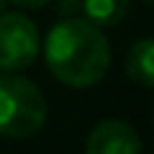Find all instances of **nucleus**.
<instances>
[{
    "instance_id": "f03ea898",
    "label": "nucleus",
    "mask_w": 154,
    "mask_h": 154,
    "mask_svg": "<svg viewBox=\"0 0 154 154\" xmlns=\"http://www.w3.org/2000/svg\"><path fill=\"white\" fill-rule=\"evenodd\" d=\"M46 121V100L41 90L21 75H0V136L31 139Z\"/></svg>"
},
{
    "instance_id": "423d86ee",
    "label": "nucleus",
    "mask_w": 154,
    "mask_h": 154,
    "mask_svg": "<svg viewBox=\"0 0 154 154\" xmlns=\"http://www.w3.org/2000/svg\"><path fill=\"white\" fill-rule=\"evenodd\" d=\"M128 11V0H82V13L95 26H116Z\"/></svg>"
},
{
    "instance_id": "20e7f679",
    "label": "nucleus",
    "mask_w": 154,
    "mask_h": 154,
    "mask_svg": "<svg viewBox=\"0 0 154 154\" xmlns=\"http://www.w3.org/2000/svg\"><path fill=\"white\" fill-rule=\"evenodd\" d=\"M88 154H136L141 149L136 131L123 121H103L90 131Z\"/></svg>"
},
{
    "instance_id": "1a4fd4ad",
    "label": "nucleus",
    "mask_w": 154,
    "mask_h": 154,
    "mask_svg": "<svg viewBox=\"0 0 154 154\" xmlns=\"http://www.w3.org/2000/svg\"><path fill=\"white\" fill-rule=\"evenodd\" d=\"M3 8H5V0H0V13H3Z\"/></svg>"
},
{
    "instance_id": "7ed1b4c3",
    "label": "nucleus",
    "mask_w": 154,
    "mask_h": 154,
    "mask_svg": "<svg viewBox=\"0 0 154 154\" xmlns=\"http://www.w3.org/2000/svg\"><path fill=\"white\" fill-rule=\"evenodd\" d=\"M38 57V31L23 13H0V69L21 72Z\"/></svg>"
},
{
    "instance_id": "39448f33",
    "label": "nucleus",
    "mask_w": 154,
    "mask_h": 154,
    "mask_svg": "<svg viewBox=\"0 0 154 154\" xmlns=\"http://www.w3.org/2000/svg\"><path fill=\"white\" fill-rule=\"evenodd\" d=\"M126 75L144 88H154V38H141L128 49Z\"/></svg>"
},
{
    "instance_id": "0eeeda50",
    "label": "nucleus",
    "mask_w": 154,
    "mask_h": 154,
    "mask_svg": "<svg viewBox=\"0 0 154 154\" xmlns=\"http://www.w3.org/2000/svg\"><path fill=\"white\" fill-rule=\"evenodd\" d=\"M57 11L62 18H72L75 13L82 11V0H57Z\"/></svg>"
},
{
    "instance_id": "6e6552de",
    "label": "nucleus",
    "mask_w": 154,
    "mask_h": 154,
    "mask_svg": "<svg viewBox=\"0 0 154 154\" xmlns=\"http://www.w3.org/2000/svg\"><path fill=\"white\" fill-rule=\"evenodd\" d=\"M16 8H23V11H36V8H41V5H46L49 0H11Z\"/></svg>"
},
{
    "instance_id": "9d476101",
    "label": "nucleus",
    "mask_w": 154,
    "mask_h": 154,
    "mask_svg": "<svg viewBox=\"0 0 154 154\" xmlns=\"http://www.w3.org/2000/svg\"><path fill=\"white\" fill-rule=\"evenodd\" d=\"M144 3H154V0H144Z\"/></svg>"
},
{
    "instance_id": "f257e3e1",
    "label": "nucleus",
    "mask_w": 154,
    "mask_h": 154,
    "mask_svg": "<svg viewBox=\"0 0 154 154\" xmlns=\"http://www.w3.org/2000/svg\"><path fill=\"white\" fill-rule=\"evenodd\" d=\"M44 59L54 80L69 88H93L108 75L110 44L88 18H62L44 41Z\"/></svg>"
}]
</instances>
